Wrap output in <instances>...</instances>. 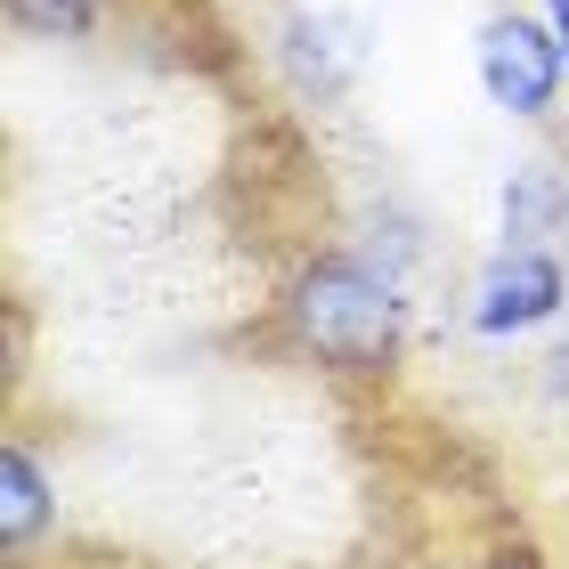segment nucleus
<instances>
[{
	"instance_id": "obj_7",
	"label": "nucleus",
	"mask_w": 569,
	"mask_h": 569,
	"mask_svg": "<svg viewBox=\"0 0 569 569\" xmlns=\"http://www.w3.org/2000/svg\"><path fill=\"white\" fill-rule=\"evenodd\" d=\"M537 17L553 24V41H561V58H569V0H537Z\"/></svg>"
},
{
	"instance_id": "obj_6",
	"label": "nucleus",
	"mask_w": 569,
	"mask_h": 569,
	"mask_svg": "<svg viewBox=\"0 0 569 569\" xmlns=\"http://www.w3.org/2000/svg\"><path fill=\"white\" fill-rule=\"evenodd\" d=\"M17 33H41V41H73L107 17V0H9Z\"/></svg>"
},
{
	"instance_id": "obj_3",
	"label": "nucleus",
	"mask_w": 569,
	"mask_h": 569,
	"mask_svg": "<svg viewBox=\"0 0 569 569\" xmlns=\"http://www.w3.org/2000/svg\"><path fill=\"white\" fill-rule=\"evenodd\" d=\"M569 301V269L553 261V244H505L472 284V333L480 342H512V333L553 326Z\"/></svg>"
},
{
	"instance_id": "obj_8",
	"label": "nucleus",
	"mask_w": 569,
	"mask_h": 569,
	"mask_svg": "<svg viewBox=\"0 0 569 569\" xmlns=\"http://www.w3.org/2000/svg\"><path fill=\"white\" fill-rule=\"evenodd\" d=\"M553 375H561V382H569V350H553Z\"/></svg>"
},
{
	"instance_id": "obj_2",
	"label": "nucleus",
	"mask_w": 569,
	"mask_h": 569,
	"mask_svg": "<svg viewBox=\"0 0 569 569\" xmlns=\"http://www.w3.org/2000/svg\"><path fill=\"white\" fill-rule=\"evenodd\" d=\"M472 66H480L488 107H505L512 122H546V114H553V98H561V82H569V58H561L553 24H546V17H521V9L480 17V33H472Z\"/></svg>"
},
{
	"instance_id": "obj_1",
	"label": "nucleus",
	"mask_w": 569,
	"mask_h": 569,
	"mask_svg": "<svg viewBox=\"0 0 569 569\" xmlns=\"http://www.w3.org/2000/svg\"><path fill=\"white\" fill-rule=\"evenodd\" d=\"M293 333L342 375H382L399 358L407 301L382 269L350 261V252H326V261H309L293 277Z\"/></svg>"
},
{
	"instance_id": "obj_4",
	"label": "nucleus",
	"mask_w": 569,
	"mask_h": 569,
	"mask_svg": "<svg viewBox=\"0 0 569 569\" xmlns=\"http://www.w3.org/2000/svg\"><path fill=\"white\" fill-rule=\"evenodd\" d=\"M49 521H58V480L41 472L33 448H9L0 456V537H9V546H33Z\"/></svg>"
},
{
	"instance_id": "obj_5",
	"label": "nucleus",
	"mask_w": 569,
	"mask_h": 569,
	"mask_svg": "<svg viewBox=\"0 0 569 569\" xmlns=\"http://www.w3.org/2000/svg\"><path fill=\"white\" fill-rule=\"evenodd\" d=\"M569 220V188L553 163H512L505 179V244H546Z\"/></svg>"
}]
</instances>
